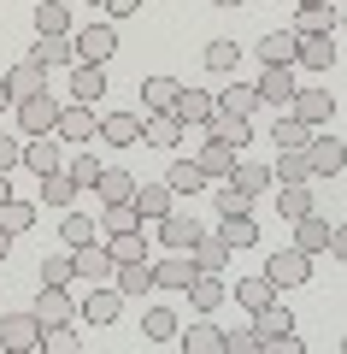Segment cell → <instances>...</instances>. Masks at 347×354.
<instances>
[{
    "label": "cell",
    "mask_w": 347,
    "mask_h": 354,
    "mask_svg": "<svg viewBox=\"0 0 347 354\" xmlns=\"http://www.w3.org/2000/svg\"><path fill=\"white\" fill-rule=\"evenodd\" d=\"M288 118H300L306 130H330V118H335V95H330V88H295Z\"/></svg>",
    "instance_id": "1"
},
{
    "label": "cell",
    "mask_w": 347,
    "mask_h": 354,
    "mask_svg": "<svg viewBox=\"0 0 347 354\" xmlns=\"http://www.w3.org/2000/svg\"><path fill=\"white\" fill-rule=\"evenodd\" d=\"M265 278H271L277 290H295V283H312V254H300L295 242H288V248H277V254H271Z\"/></svg>",
    "instance_id": "2"
},
{
    "label": "cell",
    "mask_w": 347,
    "mask_h": 354,
    "mask_svg": "<svg viewBox=\"0 0 347 354\" xmlns=\"http://www.w3.org/2000/svg\"><path fill=\"white\" fill-rule=\"evenodd\" d=\"M41 319L36 313H6L0 319V348H18V354H41Z\"/></svg>",
    "instance_id": "3"
},
{
    "label": "cell",
    "mask_w": 347,
    "mask_h": 354,
    "mask_svg": "<svg viewBox=\"0 0 347 354\" xmlns=\"http://www.w3.org/2000/svg\"><path fill=\"white\" fill-rule=\"evenodd\" d=\"M195 278H200V266H195V254H183V248H171L165 260H153V290H188Z\"/></svg>",
    "instance_id": "4"
},
{
    "label": "cell",
    "mask_w": 347,
    "mask_h": 354,
    "mask_svg": "<svg viewBox=\"0 0 347 354\" xmlns=\"http://www.w3.org/2000/svg\"><path fill=\"white\" fill-rule=\"evenodd\" d=\"M53 124H59V101H53V95L18 101V130H24V136H53Z\"/></svg>",
    "instance_id": "5"
},
{
    "label": "cell",
    "mask_w": 347,
    "mask_h": 354,
    "mask_svg": "<svg viewBox=\"0 0 347 354\" xmlns=\"http://www.w3.org/2000/svg\"><path fill=\"white\" fill-rule=\"evenodd\" d=\"M306 165H312V177H335L347 165V148L330 136V130H312V142H306Z\"/></svg>",
    "instance_id": "6"
},
{
    "label": "cell",
    "mask_w": 347,
    "mask_h": 354,
    "mask_svg": "<svg viewBox=\"0 0 347 354\" xmlns=\"http://www.w3.org/2000/svg\"><path fill=\"white\" fill-rule=\"evenodd\" d=\"M77 41V65H106L112 53H118V30L112 24H88L83 36H71Z\"/></svg>",
    "instance_id": "7"
},
{
    "label": "cell",
    "mask_w": 347,
    "mask_h": 354,
    "mask_svg": "<svg viewBox=\"0 0 347 354\" xmlns=\"http://www.w3.org/2000/svg\"><path fill=\"white\" fill-rule=\"evenodd\" d=\"M77 313H83L88 325H112V319L124 313V290H118V283H95V290L83 295V307H77Z\"/></svg>",
    "instance_id": "8"
},
{
    "label": "cell",
    "mask_w": 347,
    "mask_h": 354,
    "mask_svg": "<svg viewBox=\"0 0 347 354\" xmlns=\"http://www.w3.org/2000/svg\"><path fill=\"white\" fill-rule=\"evenodd\" d=\"M130 207H136V218H141V225H159V218L177 207V195H171V183H136Z\"/></svg>",
    "instance_id": "9"
},
{
    "label": "cell",
    "mask_w": 347,
    "mask_h": 354,
    "mask_svg": "<svg viewBox=\"0 0 347 354\" xmlns=\"http://www.w3.org/2000/svg\"><path fill=\"white\" fill-rule=\"evenodd\" d=\"M71 266H77V278H83V283H106L112 272H118V260L100 248V236L83 242V248H71Z\"/></svg>",
    "instance_id": "10"
},
{
    "label": "cell",
    "mask_w": 347,
    "mask_h": 354,
    "mask_svg": "<svg viewBox=\"0 0 347 354\" xmlns=\"http://www.w3.org/2000/svg\"><path fill=\"white\" fill-rule=\"evenodd\" d=\"M36 319H41V325H71V319H77L71 290H65V283H41V295H36Z\"/></svg>",
    "instance_id": "11"
},
{
    "label": "cell",
    "mask_w": 347,
    "mask_h": 354,
    "mask_svg": "<svg viewBox=\"0 0 347 354\" xmlns=\"http://www.w3.org/2000/svg\"><path fill=\"white\" fill-rule=\"evenodd\" d=\"M253 88H259V101H271L277 113H288V101H295V71L288 65H265Z\"/></svg>",
    "instance_id": "12"
},
{
    "label": "cell",
    "mask_w": 347,
    "mask_h": 354,
    "mask_svg": "<svg viewBox=\"0 0 347 354\" xmlns=\"http://www.w3.org/2000/svg\"><path fill=\"white\" fill-rule=\"evenodd\" d=\"M212 106H218V95H206V88H183V95L171 101V118L183 130H195V124H206V118H212Z\"/></svg>",
    "instance_id": "13"
},
{
    "label": "cell",
    "mask_w": 347,
    "mask_h": 354,
    "mask_svg": "<svg viewBox=\"0 0 347 354\" xmlns=\"http://www.w3.org/2000/svg\"><path fill=\"white\" fill-rule=\"evenodd\" d=\"M95 136L112 142V148H136V142H141V113H106L95 124Z\"/></svg>",
    "instance_id": "14"
},
{
    "label": "cell",
    "mask_w": 347,
    "mask_h": 354,
    "mask_svg": "<svg viewBox=\"0 0 347 354\" xmlns=\"http://www.w3.org/2000/svg\"><path fill=\"white\" fill-rule=\"evenodd\" d=\"M288 330H295L288 307H277V301H271V307H259V313H253V342H259V348H277Z\"/></svg>",
    "instance_id": "15"
},
{
    "label": "cell",
    "mask_w": 347,
    "mask_h": 354,
    "mask_svg": "<svg viewBox=\"0 0 347 354\" xmlns=\"http://www.w3.org/2000/svg\"><path fill=\"white\" fill-rule=\"evenodd\" d=\"M6 95H12V101H30V95H48V71H41L36 59L12 65V71H6Z\"/></svg>",
    "instance_id": "16"
},
{
    "label": "cell",
    "mask_w": 347,
    "mask_h": 354,
    "mask_svg": "<svg viewBox=\"0 0 347 354\" xmlns=\"http://www.w3.org/2000/svg\"><path fill=\"white\" fill-rule=\"evenodd\" d=\"M195 165H200L206 177H230L236 148H230V142H218V136H206V142H195Z\"/></svg>",
    "instance_id": "17"
},
{
    "label": "cell",
    "mask_w": 347,
    "mask_h": 354,
    "mask_svg": "<svg viewBox=\"0 0 347 354\" xmlns=\"http://www.w3.org/2000/svg\"><path fill=\"white\" fill-rule=\"evenodd\" d=\"M30 59H36L41 71H59V65H77V41H71V36H41L36 48H30Z\"/></svg>",
    "instance_id": "18"
},
{
    "label": "cell",
    "mask_w": 347,
    "mask_h": 354,
    "mask_svg": "<svg viewBox=\"0 0 347 354\" xmlns=\"http://www.w3.org/2000/svg\"><path fill=\"white\" fill-rule=\"evenodd\" d=\"M141 142H148V148H183V124H177L171 113H148L141 118Z\"/></svg>",
    "instance_id": "19"
},
{
    "label": "cell",
    "mask_w": 347,
    "mask_h": 354,
    "mask_svg": "<svg viewBox=\"0 0 347 354\" xmlns=\"http://www.w3.org/2000/svg\"><path fill=\"white\" fill-rule=\"evenodd\" d=\"M112 283L124 290V301H130V295H148V290H153V260H118Z\"/></svg>",
    "instance_id": "20"
},
{
    "label": "cell",
    "mask_w": 347,
    "mask_h": 354,
    "mask_svg": "<svg viewBox=\"0 0 347 354\" xmlns=\"http://www.w3.org/2000/svg\"><path fill=\"white\" fill-rule=\"evenodd\" d=\"M206 136H218V142H230V148H241V142L253 136V124H248V118H236V113H224V106H212Z\"/></svg>",
    "instance_id": "21"
},
{
    "label": "cell",
    "mask_w": 347,
    "mask_h": 354,
    "mask_svg": "<svg viewBox=\"0 0 347 354\" xmlns=\"http://www.w3.org/2000/svg\"><path fill=\"white\" fill-rule=\"evenodd\" d=\"M224 295H230V290H224V278H218V272H200V278L188 283V301H195V313H218V307H224Z\"/></svg>",
    "instance_id": "22"
},
{
    "label": "cell",
    "mask_w": 347,
    "mask_h": 354,
    "mask_svg": "<svg viewBox=\"0 0 347 354\" xmlns=\"http://www.w3.org/2000/svg\"><path fill=\"white\" fill-rule=\"evenodd\" d=\"M53 136H65V142H88V136H95V113H88L83 101H77V106H59V124H53Z\"/></svg>",
    "instance_id": "23"
},
{
    "label": "cell",
    "mask_w": 347,
    "mask_h": 354,
    "mask_svg": "<svg viewBox=\"0 0 347 354\" xmlns=\"http://www.w3.org/2000/svg\"><path fill=\"white\" fill-rule=\"evenodd\" d=\"M195 236H200V225H195V218H183L177 207L159 218V242H165V248H183L188 254V248H195Z\"/></svg>",
    "instance_id": "24"
},
{
    "label": "cell",
    "mask_w": 347,
    "mask_h": 354,
    "mask_svg": "<svg viewBox=\"0 0 347 354\" xmlns=\"http://www.w3.org/2000/svg\"><path fill=\"white\" fill-rule=\"evenodd\" d=\"M188 254H195V266H200V272H224L236 248H230L224 236H206V230H200V236H195V248H188Z\"/></svg>",
    "instance_id": "25"
},
{
    "label": "cell",
    "mask_w": 347,
    "mask_h": 354,
    "mask_svg": "<svg viewBox=\"0 0 347 354\" xmlns=\"http://www.w3.org/2000/svg\"><path fill=\"white\" fill-rule=\"evenodd\" d=\"M177 342H183L188 354H224V330L212 325V319H200V325H188V330H177Z\"/></svg>",
    "instance_id": "26"
},
{
    "label": "cell",
    "mask_w": 347,
    "mask_h": 354,
    "mask_svg": "<svg viewBox=\"0 0 347 354\" xmlns=\"http://www.w3.org/2000/svg\"><path fill=\"white\" fill-rule=\"evenodd\" d=\"M271 183H312V165H306V148H277V165H271Z\"/></svg>",
    "instance_id": "27"
},
{
    "label": "cell",
    "mask_w": 347,
    "mask_h": 354,
    "mask_svg": "<svg viewBox=\"0 0 347 354\" xmlns=\"http://www.w3.org/2000/svg\"><path fill=\"white\" fill-rule=\"evenodd\" d=\"M295 59L312 65V71H330V65H335V36H300Z\"/></svg>",
    "instance_id": "28"
},
{
    "label": "cell",
    "mask_w": 347,
    "mask_h": 354,
    "mask_svg": "<svg viewBox=\"0 0 347 354\" xmlns=\"http://www.w3.org/2000/svg\"><path fill=\"white\" fill-rule=\"evenodd\" d=\"M236 301L248 307V313H259V307L277 301V283L265 278V272H259V278H236Z\"/></svg>",
    "instance_id": "29"
},
{
    "label": "cell",
    "mask_w": 347,
    "mask_h": 354,
    "mask_svg": "<svg viewBox=\"0 0 347 354\" xmlns=\"http://www.w3.org/2000/svg\"><path fill=\"white\" fill-rule=\"evenodd\" d=\"M177 95H183L177 77H148V83H141V106H148V113H171Z\"/></svg>",
    "instance_id": "30"
},
{
    "label": "cell",
    "mask_w": 347,
    "mask_h": 354,
    "mask_svg": "<svg viewBox=\"0 0 347 354\" xmlns=\"http://www.w3.org/2000/svg\"><path fill=\"white\" fill-rule=\"evenodd\" d=\"M95 195H100V207L130 201V195H136V177H130V171H112V165H106V171L95 177Z\"/></svg>",
    "instance_id": "31"
},
{
    "label": "cell",
    "mask_w": 347,
    "mask_h": 354,
    "mask_svg": "<svg viewBox=\"0 0 347 354\" xmlns=\"http://www.w3.org/2000/svg\"><path fill=\"white\" fill-rule=\"evenodd\" d=\"M30 225H36V201H18V195H6V201H0V230H6V236H24Z\"/></svg>",
    "instance_id": "32"
},
{
    "label": "cell",
    "mask_w": 347,
    "mask_h": 354,
    "mask_svg": "<svg viewBox=\"0 0 347 354\" xmlns=\"http://www.w3.org/2000/svg\"><path fill=\"white\" fill-rule=\"evenodd\" d=\"M218 106H224V113H236V118H253L265 101H259V88H253V83H230L218 95Z\"/></svg>",
    "instance_id": "33"
},
{
    "label": "cell",
    "mask_w": 347,
    "mask_h": 354,
    "mask_svg": "<svg viewBox=\"0 0 347 354\" xmlns=\"http://www.w3.org/2000/svg\"><path fill=\"white\" fill-rule=\"evenodd\" d=\"M71 95L83 106H95L100 95H106V71H100V65H77V71H71Z\"/></svg>",
    "instance_id": "34"
},
{
    "label": "cell",
    "mask_w": 347,
    "mask_h": 354,
    "mask_svg": "<svg viewBox=\"0 0 347 354\" xmlns=\"http://www.w3.org/2000/svg\"><path fill=\"white\" fill-rule=\"evenodd\" d=\"M295 36H335V6H300Z\"/></svg>",
    "instance_id": "35"
},
{
    "label": "cell",
    "mask_w": 347,
    "mask_h": 354,
    "mask_svg": "<svg viewBox=\"0 0 347 354\" xmlns=\"http://www.w3.org/2000/svg\"><path fill=\"white\" fill-rule=\"evenodd\" d=\"M24 165H30L36 177L59 171V142H48V136H30V142H24Z\"/></svg>",
    "instance_id": "36"
},
{
    "label": "cell",
    "mask_w": 347,
    "mask_h": 354,
    "mask_svg": "<svg viewBox=\"0 0 347 354\" xmlns=\"http://www.w3.org/2000/svg\"><path fill=\"white\" fill-rule=\"evenodd\" d=\"M295 48H300L295 30H271V36L259 41V59H265V65H295Z\"/></svg>",
    "instance_id": "37"
},
{
    "label": "cell",
    "mask_w": 347,
    "mask_h": 354,
    "mask_svg": "<svg viewBox=\"0 0 347 354\" xmlns=\"http://www.w3.org/2000/svg\"><path fill=\"white\" fill-rule=\"evenodd\" d=\"M324 242H330V225H324L318 213L295 218V248H300V254H324Z\"/></svg>",
    "instance_id": "38"
},
{
    "label": "cell",
    "mask_w": 347,
    "mask_h": 354,
    "mask_svg": "<svg viewBox=\"0 0 347 354\" xmlns=\"http://www.w3.org/2000/svg\"><path fill=\"white\" fill-rule=\"evenodd\" d=\"M230 183H236V189H248V195H259V189H271V165L236 160V165H230Z\"/></svg>",
    "instance_id": "39"
},
{
    "label": "cell",
    "mask_w": 347,
    "mask_h": 354,
    "mask_svg": "<svg viewBox=\"0 0 347 354\" xmlns=\"http://www.w3.org/2000/svg\"><path fill=\"white\" fill-rule=\"evenodd\" d=\"M165 183H171V195H195V189H206V171H200L195 160H177L171 171H165Z\"/></svg>",
    "instance_id": "40"
},
{
    "label": "cell",
    "mask_w": 347,
    "mask_h": 354,
    "mask_svg": "<svg viewBox=\"0 0 347 354\" xmlns=\"http://www.w3.org/2000/svg\"><path fill=\"white\" fill-rule=\"evenodd\" d=\"M71 201H77L71 171H48V177H41V207H71Z\"/></svg>",
    "instance_id": "41"
},
{
    "label": "cell",
    "mask_w": 347,
    "mask_h": 354,
    "mask_svg": "<svg viewBox=\"0 0 347 354\" xmlns=\"http://www.w3.org/2000/svg\"><path fill=\"white\" fill-rule=\"evenodd\" d=\"M277 213L283 218H306L312 213V189L306 183H283V189H277Z\"/></svg>",
    "instance_id": "42"
},
{
    "label": "cell",
    "mask_w": 347,
    "mask_h": 354,
    "mask_svg": "<svg viewBox=\"0 0 347 354\" xmlns=\"http://www.w3.org/2000/svg\"><path fill=\"white\" fill-rule=\"evenodd\" d=\"M141 330H148V342H177V313H165V307H148V313H141Z\"/></svg>",
    "instance_id": "43"
},
{
    "label": "cell",
    "mask_w": 347,
    "mask_h": 354,
    "mask_svg": "<svg viewBox=\"0 0 347 354\" xmlns=\"http://www.w3.org/2000/svg\"><path fill=\"white\" fill-rule=\"evenodd\" d=\"M106 254H112V260H148V236H141V225L136 230H118V236L106 242Z\"/></svg>",
    "instance_id": "44"
},
{
    "label": "cell",
    "mask_w": 347,
    "mask_h": 354,
    "mask_svg": "<svg viewBox=\"0 0 347 354\" xmlns=\"http://www.w3.org/2000/svg\"><path fill=\"white\" fill-rule=\"evenodd\" d=\"M36 30L41 36H65V30H71V12H65L59 0H41L36 6Z\"/></svg>",
    "instance_id": "45"
},
{
    "label": "cell",
    "mask_w": 347,
    "mask_h": 354,
    "mask_svg": "<svg viewBox=\"0 0 347 354\" xmlns=\"http://www.w3.org/2000/svg\"><path fill=\"white\" fill-rule=\"evenodd\" d=\"M230 248H253L259 242V230H253V213H236V218H224V230H218Z\"/></svg>",
    "instance_id": "46"
},
{
    "label": "cell",
    "mask_w": 347,
    "mask_h": 354,
    "mask_svg": "<svg viewBox=\"0 0 347 354\" xmlns=\"http://www.w3.org/2000/svg\"><path fill=\"white\" fill-rule=\"evenodd\" d=\"M59 236H65V248H83V242H95V236H100V225H95V218H83V213H65Z\"/></svg>",
    "instance_id": "47"
},
{
    "label": "cell",
    "mask_w": 347,
    "mask_h": 354,
    "mask_svg": "<svg viewBox=\"0 0 347 354\" xmlns=\"http://www.w3.org/2000/svg\"><path fill=\"white\" fill-rule=\"evenodd\" d=\"M141 218H136V207L130 201H112L106 207V218H100V236H118V230H136Z\"/></svg>",
    "instance_id": "48"
},
{
    "label": "cell",
    "mask_w": 347,
    "mask_h": 354,
    "mask_svg": "<svg viewBox=\"0 0 347 354\" xmlns=\"http://www.w3.org/2000/svg\"><path fill=\"white\" fill-rule=\"evenodd\" d=\"M271 142H277V148H306V142H312V130L306 124H300V118H277V130H271Z\"/></svg>",
    "instance_id": "49"
},
{
    "label": "cell",
    "mask_w": 347,
    "mask_h": 354,
    "mask_svg": "<svg viewBox=\"0 0 347 354\" xmlns=\"http://www.w3.org/2000/svg\"><path fill=\"white\" fill-rule=\"evenodd\" d=\"M77 348H83L77 330H65V325H48V330H41V354H77Z\"/></svg>",
    "instance_id": "50"
},
{
    "label": "cell",
    "mask_w": 347,
    "mask_h": 354,
    "mask_svg": "<svg viewBox=\"0 0 347 354\" xmlns=\"http://www.w3.org/2000/svg\"><path fill=\"white\" fill-rule=\"evenodd\" d=\"M218 213H224V218H236V213H253V195H248V189H236V183L224 177V189H218Z\"/></svg>",
    "instance_id": "51"
},
{
    "label": "cell",
    "mask_w": 347,
    "mask_h": 354,
    "mask_svg": "<svg viewBox=\"0 0 347 354\" xmlns=\"http://www.w3.org/2000/svg\"><path fill=\"white\" fill-rule=\"evenodd\" d=\"M65 171H71V183H77V189H95V177H100V171H106V165H100V160H95V153H77V160H71V165H65Z\"/></svg>",
    "instance_id": "52"
},
{
    "label": "cell",
    "mask_w": 347,
    "mask_h": 354,
    "mask_svg": "<svg viewBox=\"0 0 347 354\" xmlns=\"http://www.w3.org/2000/svg\"><path fill=\"white\" fill-rule=\"evenodd\" d=\"M71 278H77L71 254H48V260H41V283H71Z\"/></svg>",
    "instance_id": "53"
},
{
    "label": "cell",
    "mask_w": 347,
    "mask_h": 354,
    "mask_svg": "<svg viewBox=\"0 0 347 354\" xmlns=\"http://www.w3.org/2000/svg\"><path fill=\"white\" fill-rule=\"evenodd\" d=\"M236 59H241L236 41H212V48H206V65H212V71H236Z\"/></svg>",
    "instance_id": "54"
},
{
    "label": "cell",
    "mask_w": 347,
    "mask_h": 354,
    "mask_svg": "<svg viewBox=\"0 0 347 354\" xmlns=\"http://www.w3.org/2000/svg\"><path fill=\"white\" fill-rule=\"evenodd\" d=\"M259 342H253V330H224V354H253Z\"/></svg>",
    "instance_id": "55"
},
{
    "label": "cell",
    "mask_w": 347,
    "mask_h": 354,
    "mask_svg": "<svg viewBox=\"0 0 347 354\" xmlns=\"http://www.w3.org/2000/svg\"><path fill=\"white\" fill-rule=\"evenodd\" d=\"M12 165H24V142H6V136H0V171H12Z\"/></svg>",
    "instance_id": "56"
},
{
    "label": "cell",
    "mask_w": 347,
    "mask_h": 354,
    "mask_svg": "<svg viewBox=\"0 0 347 354\" xmlns=\"http://www.w3.org/2000/svg\"><path fill=\"white\" fill-rule=\"evenodd\" d=\"M324 254H330V260H341V254H347V225H330V242H324Z\"/></svg>",
    "instance_id": "57"
},
{
    "label": "cell",
    "mask_w": 347,
    "mask_h": 354,
    "mask_svg": "<svg viewBox=\"0 0 347 354\" xmlns=\"http://www.w3.org/2000/svg\"><path fill=\"white\" fill-rule=\"evenodd\" d=\"M112 18H130V12H141V0H100Z\"/></svg>",
    "instance_id": "58"
},
{
    "label": "cell",
    "mask_w": 347,
    "mask_h": 354,
    "mask_svg": "<svg viewBox=\"0 0 347 354\" xmlns=\"http://www.w3.org/2000/svg\"><path fill=\"white\" fill-rule=\"evenodd\" d=\"M6 248H12V236H6V230H0V260H6Z\"/></svg>",
    "instance_id": "59"
},
{
    "label": "cell",
    "mask_w": 347,
    "mask_h": 354,
    "mask_svg": "<svg viewBox=\"0 0 347 354\" xmlns=\"http://www.w3.org/2000/svg\"><path fill=\"white\" fill-rule=\"evenodd\" d=\"M6 101H12V95H6V77H0V106H6Z\"/></svg>",
    "instance_id": "60"
},
{
    "label": "cell",
    "mask_w": 347,
    "mask_h": 354,
    "mask_svg": "<svg viewBox=\"0 0 347 354\" xmlns=\"http://www.w3.org/2000/svg\"><path fill=\"white\" fill-rule=\"evenodd\" d=\"M6 195H12V189H6V171H0V201H6Z\"/></svg>",
    "instance_id": "61"
},
{
    "label": "cell",
    "mask_w": 347,
    "mask_h": 354,
    "mask_svg": "<svg viewBox=\"0 0 347 354\" xmlns=\"http://www.w3.org/2000/svg\"><path fill=\"white\" fill-rule=\"evenodd\" d=\"M300 6H335V0H300Z\"/></svg>",
    "instance_id": "62"
},
{
    "label": "cell",
    "mask_w": 347,
    "mask_h": 354,
    "mask_svg": "<svg viewBox=\"0 0 347 354\" xmlns=\"http://www.w3.org/2000/svg\"><path fill=\"white\" fill-rule=\"evenodd\" d=\"M212 6H241V0H212Z\"/></svg>",
    "instance_id": "63"
}]
</instances>
